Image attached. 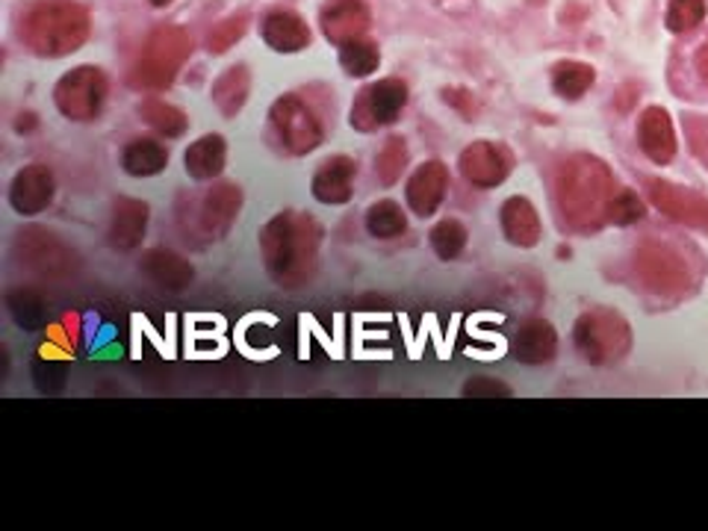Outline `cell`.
I'll list each match as a JSON object with an SVG mask.
<instances>
[{
	"instance_id": "1",
	"label": "cell",
	"mask_w": 708,
	"mask_h": 531,
	"mask_svg": "<svg viewBox=\"0 0 708 531\" xmlns=\"http://www.w3.org/2000/svg\"><path fill=\"white\" fill-rule=\"evenodd\" d=\"M24 42L42 57H62L78 51L89 36L87 9L71 0H39L24 16Z\"/></svg>"
},
{
	"instance_id": "2",
	"label": "cell",
	"mask_w": 708,
	"mask_h": 531,
	"mask_svg": "<svg viewBox=\"0 0 708 531\" xmlns=\"http://www.w3.org/2000/svg\"><path fill=\"white\" fill-rule=\"evenodd\" d=\"M611 174L594 157H573L562 172L564 216L579 228L596 224V216H608L611 204Z\"/></svg>"
},
{
	"instance_id": "3",
	"label": "cell",
	"mask_w": 708,
	"mask_h": 531,
	"mask_svg": "<svg viewBox=\"0 0 708 531\" xmlns=\"http://www.w3.org/2000/svg\"><path fill=\"white\" fill-rule=\"evenodd\" d=\"M316 224L299 216H277L263 231V254L277 281H299L316 251Z\"/></svg>"
},
{
	"instance_id": "4",
	"label": "cell",
	"mask_w": 708,
	"mask_h": 531,
	"mask_svg": "<svg viewBox=\"0 0 708 531\" xmlns=\"http://www.w3.org/2000/svg\"><path fill=\"white\" fill-rule=\"evenodd\" d=\"M192 39L178 27H165V30H156L145 44V53L136 66V74H133V83L145 89H163L169 87L178 74V69L183 66V60L190 57Z\"/></svg>"
},
{
	"instance_id": "5",
	"label": "cell",
	"mask_w": 708,
	"mask_h": 531,
	"mask_svg": "<svg viewBox=\"0 0 708 531\" xmlns=\"http://www.w3.org/2000/svg\"><path fill=\"white\" fill-rule=\"evenodd\" d=\"M576 349L590 363H608L629 349V325L608 310H594L576 322Z\"/></svg>"
},
{
	"instance_id": "6",
	"label": "cell",
	"mask_w": 708,
	"mask_h": 531,
	"mask_svg": "<svg viewBox=\"0 0 708 531\" xmlns=\"http://www.w3.org/2000/svg\"><path fill=\"white\" fill-rule=\"evenodd\" d=\"M53 98H57L62 116L74 121H89L101 112V103L107 98V80L98 69L83 66V69H74L57 83Z\"/></svg>"
},
{
	"instance_id": "7",
	"label": "cell",
	"mask_w": 708,
	"mask_h": 531,
	"mask_svg": "<svg viewBox=\"0 0 708 531\" xmlns=\"http://www.w3.org/2000/svg\"><path fill=\"white\" fill-rule=\"evenodd\" d=\"M407 87L402 80L387 78L372 83L361 92V98L352 107V128L357 130H375L384 124H393L398 112L405 110Z\"/></svg>"
},
{
	"instance_id": "8",
	"label": "cell",
	"mask_w": 708,
	"mask_h": 531,
	"mask_svg": "<svg viewBox=\"0 0 708 531\" xmlns=\"http://www.w3.org/2000/svg\"><path fill=\"white\" fill-rule=\"evenodd\" d=\"M272 124L290 154H307L322 142V124L299 98L286 94L272 107Z\"/></svg>"
},
{
	"instance_id": "9",
	"label": "cell",
	"mask_w": 708,
	"mask_h": 531,
	"mask_svg": "<svg viewBox=\"0 0 708 531\" xmlns=\"http://www.w3.org/2000/svg\"><path fill=\"white\" fill-rule=\"evenodd\" d=\"M510 154L496 142H475L469 146L464 154H461V172L464 178L473 183V187L490 189L499 187L502 180L508 178L510 172Z\"/></svg>"
},
{
	"instance_id": "10",
	"label": "cell",
	"mask_w": 708,
	"mask_h": 531,
	"mask_svg": "<svg viewBox=\"0 0 708 531\" xmlns=\"http://www.w3.org/2000/svg\"><path fill=\"white\" fill-rule=\"evenodd\" d=\"M322 30L334 44L361 39L370 30V7L363 0H325L322 7Z\"/></svg>"
},
{
	"instance_id": "11",
	"label": "cell",
	"mask_w": 708,
	"mask_h": 531,
	"mask_svg": "<svg viewBox=\"0 0 708 531\" xmlns=\"http://www.w3.org/2000/svg\"><path fill=\"white\" fill-rule=\"evenodd\" d=\"M638 142L640 151L656 166H667L676 157V133L674 121L661 107H649L644 110L638 121Z\"/></svg>"
},
{
	"instance_id": "12",
	"label": "cell",
	"mask_w": 708,
	"mask_h": 531,
	"mask_svg": "<svg viewBox=\"0 0 708 531\" xmlns=\"http://www.w3.org/2000/svg\"><path fill=\"white\" fill-rule=\"evenodd\" d=\"M446 187H449V172L446 166L432 160V163L419 166L414 178L407 180V204L416 216H432L437 213V207L446 198Z\"/></svg>"
},
{
	"instance_id": "13",
	"label": "cell",
	"mask_w": 708,
	"mask_h": 531,
	"mask_svg": "<svg viewBox=\"0 0 708 531\" xmlns=\"http://www.w3.org/2000/svg\"><path fill=\"white\" fill-rule=\"evenodd\" d=\"M53 198V174L44 166H27L24 172L18 174L9 192V201L21 216L42 213L44 207L51 204Z\"/></svg>"
},
{
	"instance_id": "14",
	"label": "cell",
	"mask_w": 708,
	"mask_h": 531,
	"mask_svg": "<svg viewBox=\"0 0 708 531\" xmlns=\"http://www.w3.org/2000/svg\"><path fill=\"white\" fill-rule=\"evenodd\" d=\"M263 39H266L272 51L295 53L311 44V27L304 24V18H299L290 9H275L263 21Z\"/></svg>"
},
{
	"instance_id": "15",
	"label": "cell",
	"mask_w": 708,
	"mask_h": 531,
	"mask_svg": "<svg viewBox=\"0 0 708 531\" xmlns=\"http://www.w3.org/2000/svg\"><path fill=\"white\" fill-rule=\"evenodd\" d=\"M357 166L348 157H331L320 166V172L313 174V196L322 204H346L352 198V180Z\"/></svg>"
},
{
	"instance_id": "16",
	"label": "cell",
	"mask_w": 708,
	"mask_h": 531,
	"mask_svg": "<svg viewBox=\"0 0 708 531\" xmlns=\"http://www.w3.org/2000/svg\"><path fill=\"white\" fill-rule=\"evenodd\" d=\"M555 349H558V334L546 319H528L519 325L517 340H514L517 360H523L528 367H540V363H549L555 358Z\"/></svg>"
},
{
	"instance_id": "17",
	"label": "cell",
	"mask_w": 708,
	"mask_h": 531,
	"mask_svg": "<svg viewBox=\"0 0 708 531\" xmlns=\"http://www.w3.org/2000/svg\"><path fill=\"white\" fill-rule=\"evenodd\" d=\"M653 201H656L667 216L682 219L688 224L706 228L708 231V201L691 189L670 187V183H653Z\"/></svg>"
},
{
	"instance_id": "18",
	"label": "cell",
	"mask_w": 708,
	"mask_h": 531,
	"mask_svg": "<svg viewBox=\"0 0 708 531\" xmlns=\"http://www.w3.org/2000/svg\"><path fill=\"white\" fill-rule=\"evenodd\" d=\"M502 231L508 237V242L519 246V249H532L540 240V216L532 207L528 198H508L502 204Z\"/></svg>"
},
{
	"instance_id": "19",
	"label": "cell",
	"mask_w": 708,
	"mask_h": 531,
	"mask_svg": "<svg viewBox=\"0 0 708 531\" xmlns=\"http://www.w3.org/2000/svg\"><path fill=\"white\" fill-rule=\"evenodd\" d=\"M142 272L154 283L165 287V290H183L192 281V266L183 258L172 254V251H148L142 260Z\"/></svg>"
},
{
	"instance_id": "20",
	"label": "cell",
	"mask_w": 708,
	"mask_h": 531,
	"mask_svg": "<svg viewBox=\"0 0 708 531\" xmlns=\"http://www.w3.org/2000/svg\"><path fill=\"white\" fill-rule=\"evenodd\" d=\"M225 139L213 133V137H201L199 142H192L183 163L195 180H210L225 169Z\"/></svg>"
},
{
	"instance_id": "21",
	"label": "cell",
	"mask_w": 708,
	"mask_h": 531,
	"mask_svg": "<svg viewBox=\"0 0 708 531\" xmlns=\"http://www.w3.org/2000/svg\"><path fill=\"white\" fill-rule=\"evenodd\" d=\"M148 224V207L142 201H130V198H121L115 204V216H113V246L119 249H133L142 240Z\"/></svg>"
},
{
	"instance_id": "22",
	"label": "cell",
	"mask_w": 708,
	"mask_h": 531,
	"mask_svg": "<svg viewBox=\"0 0 708 531\" xmlns=\"http://www.w3.org/2000/svg\"><path fill=\"white\" fill-rule=\"evenodd\" d=\"M165 163H169V151L154 139H133L121 154L124 172L133 178H151V174L163 172Z\"/></svg>"
},
{
	"instance_id": "23",
	"label": "cell",
	"mask_w": 708,
	"mask_h": 531,
	"mask_svg": "<svg viewBox=\"0 0 708 531\" xmlns=\"http://www.w3.org/2000/svg\"><path fill=\"white\" fill-rule=\"evenodd\" d=\"M240 201V187H234V183H222V187L213 189L204 201V222H208L210 231L225 233L236 219Z\"/></svg>"
},
{
	"instance_id": "24",
	"label": "cell",
	"mask_w": 708,
	"mask_h": 531,
	"mask_svg": "<svg viewBox=\"0 0 708 531\" xmlns=\"http://www.w3.org/2000/svg\"><path fill=\"white\" fill-rule=\"evenodd\" d=\"M594 80L596 74L588 62L567 60V62H558V66L553 69V89L562 94V98H567V101L581 98V94L594 87Z\"/></svg>"
},
{
	"instance_id": "25",
	"label": "cell",
	"mask_w": 708,
	"mask_h": 531,
	"mask_svg": "<svg viewBox=\"0 0 708 531\" xmlns=\"http://www.w3.org/2000/svg\"><path fill=\"white\" fill-rule=\"evenodd\" d=\"M340 62H343V69H346L352 78H366V74H372V71L378 69V44L363 39V36L361 39H352V42L346 44H340Z\"/></svg>"
},
{
	"instance_id": "26",
	"label": "cell",
	"mask_w": 708,
	"mask_h": 531,
	"mask_svg": "<svg viewBox=\"0 0 708 531\" xmlns=\"http://www.w3.org/2000/svg\"><path fill=\"white\" fill-rule=\"evenodd\" d=\"M366 228L378 240H393V237H402L407 231V219L396 201H378L366 213Z\"/></svg>"
},
{
	"instance_id": "27",
	"label": "cell",
	"mask_w": 708,
	"mask_h": 531,
	"mask_svg": "<svg viewBox=\"0 0 708 531\" xmlns=\"http://www.w3.org/2000/svg\"><path fill=\"white\" fill-rule=\"evenodd\" d=\"M245 94H249V71L242 69V66L240 69H227L219 78L216 87H213V98H216V103L222 107L225 116H234L240 110L242 103H245Z\"/></svg>"
},
{
	"instance_id": "28",
	"label": "cell",
	"mask_w": 708,
	"mask_h": 531,
	"mask_svg": "<svg viewBox=\"0 0 708 531\" xmlns=\"http://www.w3.org/2000/svg\"><path fill=\"white\" fill-rule=\"evenodd\" d=\"M467 246V228L458 219H443L432 231V249L441 260H455Z\"/></svg>"
},
{
	"instance_id": "29",
	"label": "cell",
	"mask_w": 708,
	"mask_h": 531,
	"mask_svg": "<svg viewBox=\"0 0 708 531\" xmlns=\"http://www.w3.org/2000/svg\"><path fill=\"white\" fill-rule=\"evenodd\" d=\"M706 0H670L667 3V30L670 33H688L706 18Z\"/></svg>"
},
{
	"instance_id": "30",
	"label": "cell",
	"mask_w": 708,
	"mask_h": 531,
	"mask_svg": "<svg viewBox=\"0 0 708 531\" xmlns=\"http://www.w3.org/2000/svg\"><path fill=\"white\" fill-rule=\"evenodd\" d=\"M142 116L151 128H156L163 137H181L186 130V119L181 110H174L172 103L165 101H145L142 103Z\"/></svg>"
},
{
	"instance_id": "31",
	"label": "cell",
	"mask_w": 708,
	"mask_h": 531,
	"mask_svg": "<svg viewBox=\"0 0 708 531\" xmlns=\"http://www.w3.org/2000/svg\"><path fill=\"white\" fill-rule=\"evenodd\" d=\"M405 163H407L405 139H390L387 146L381 148L378 166H375L381 183H384V187H393V183L402 178V172H405Z\"/></svg>"
},
{
	"instance_id": "32",
	"label": "cell",
	"mask_w": 708,
	"mask_h": 531,
	"mask_svg": "<svg viewBox=\"0 0 708 531\" xmlns=\"http://www.w3.org/2000/svg\"><path fill=\"white\" fill-rule=\"evenodd\" d=\"M9 310H12L18 325L24 328H39L44 319H48L44 304L36 299L33 292H12V295H9Z\"/></svg>"
},
{
	"instance_id": "33",
	"label": "cell",
	"mask_w": 708,
	"mask_h": 531,
	"mask_svg": "<svg viewBox=\"0 0 708 531\" xmlns=\"http://www.w3.org/2000/svg\"><path fill=\"white\" fill-rule=\"evenodd\" d=\"M644 219V204L638 201L635 192H614L611 204H608V222L614 224H631Z\"/></svg>"
},
{
	"instance_id": "34",
	"label": "cell",
	"mask_w": 708,
	"mask_h": 531,
	"mask_svg": "<svg viewBox=\"0 0 708 531\" xmlns=\"http://www.w3.org/2000/svg\"><path fill=\"white\" fill-rule=\"evenodd\" d=\"M242 33H245V16L227 18V21H222V24L210 33V51H216V53L227 51V48H231Z\"/></svg>"
},
{
	"instance_id": "35",
	"label": "cell",
	"mask_w": 708,
	"mask_h": 531,
	"mask_svg": "<svg viewBox=\"0 0 708 531\" xmlns=\"http://www.w3.org/2000/svg\"><path fill=\"white\" fill-rule=\"evenodd\" d=\"M464 393H467V395H478V393L508 395L510 390H508V387H502V384H482V381H469V384L464 387Z\"/></svg>"
},
{
	"instance_id": "36",
	"label": "cell",
	"mask_w": 708,
	"mask_h": 531,
	"mask_svg": "<svg viewBox=\"0 0 708 531\" xmlns=\"http://www.w3.org/2000/svg\"><path fill=\"white\" fill-rule=\"evenodd\" d=\"M700 69H702V78L708 80V44H706V51L700 53Z\"/></svg>"
},
{
	"instance_id": "37",
	"label": "cell",
	"mask_w": 708,
	"mask_h": 531,
	"mask_svg": "<svg viewBox=\"0 0 708 531\" xmlns=\"http://www.w3.org/2000/svg\"><path fill=\"white\" fill-rule=\"evenodd\" d=\"M151 3H154V7H169L172 0H151Z\"/></svg>"
}]
</instances>
